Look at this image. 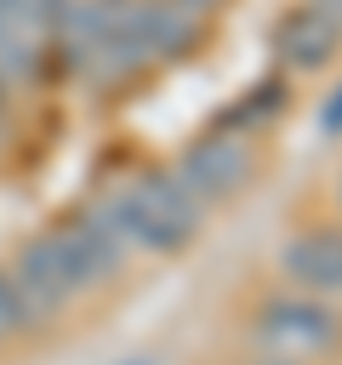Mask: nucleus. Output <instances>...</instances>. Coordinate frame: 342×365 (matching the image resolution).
Here are the masks:
<instances>
[{"mask_svg":"<svg viewBox=\"0 0 342 365\" xmlns=\"http://www.w3.org/2000/svg\"><path fill=\"white\" fill-rule=\"evenodd\" d=\"M182 11H211V6H222V0H177Z\"/></svg>","mask_w":342,"mask_h":365,"instance_id":"13","label":"nucleus"},{"mask_svg":"<svg viewBox=\"0 0 342 365\" xmlns=\"http://www.w3.org/2000/svg\"><path fill=\"white\" fill-rule=\"evenodd\" d=\"M319 131H325V137H342V86L319 103Z\"/></svg>","mask_w":342,"mask_h":365,"instance_id":"11","label":"nucleus"},{"mask_svg":"<svg viewBox=\"0 0 342 365\" xmlns=\"http://www.w3.org/2000/svg\"><path fill=\"white\" fill-rule=\"evenodd\" d=\"M256 365H302V359H291V354H274V359H256Z\"/></svg>","mask_w":342,"mask_h":365,"instance_id":"14","label":"nucleus"},{"mask_svg":"<svg viewBox=\"0 0 342 365\" xmlns=\"http://www.w3.org/2000/svg\"><path fill=\"white\" fill-rule=\"evenodd\" d=\"M0 63L11 74L34 68V23H28V0H0Z\"/></svg>","mask_w":342,"mask_h":365,"instance_id":"9","label":"nucleus"},{"mask_svg":"<svg viewBox=\"0 0 342 365\" xmlns=\"http://www.w3.org/2000/svg\"><path fill=\"white\" fill-rule=\"evenodd\" d=\"M103 222L131 240V245H148V251H182L200 228V200L177 182V177H142L131 182L125 194L108 200Z\"/></svg>","mask_w":342,"mask_h":365,"instance_id":"1","label":"nucleus"},{"mask_svg":"<svg viewBox=\"0 0 342 365\" xmlns=\"http://www.w3.org/2000/svg\"><path fill=\"white\" fill-rule=\"evenodd\" d=\"M188 40H194V11H182L177 0H137V46H142V57L182 51Z\"/></svg>","mask_w":342,"mask_h":365,"instance_id":"8","label":"nucleus"},{"mask_svg":"<svg viewBox=\"0 0 342 365\" xmlns=\"http://www.w3.org/2000/svg\"><path fill=\"white\" fill-rule=\"evenodd\" d=\"M51 240H57V257H63V274H68L74 291H91V285H103L108 274H120L125 240H120L103 217H86V222H74V228H57Z\"/></svg>","mask_w":342,"mask_h":365,"instance_id":"3","label":"nucleus"},{"mask_svg":"<svg viewBox=\"0 0 342 365\" xmlns=\"http://www.w3.org/2000/svg\"><path fill=\"white\" fill-rule=\"evenodd\" d=\"M0 103H6V97H0Z\"/></svg>","mask_w":342,"mask_h":365,"instance_id":"15","label":"nucleus"},{"mask_svg":"<svg viewBox=\"0 0 342 365\" xmlns=\"http://www.w3.org/2000/svg\"><path fill=\"white\" fill-rule=\"evenodd\" d=\"M274 46H279V57H285L291 68H325V63L336 57V46H342V23H336L331 6H296V11L279 23Z\"/></svg>","mask_w":342,"mask_h":365,"instance_id":"5","label":"nucleus"},{"mask_svg":"<svg viewBox=\"0 0 342 365\" xmlns=\"http://www.w3.org/2000/svg\"><path fill=\"white\" fill-rule=\"evenodd\" d=\"M256 336H262V342H274L279 354L302 359V354H314V348H331V342H336V314H331L325 302L274 297V302L262 308V319H256Z\"/></svg>","mask_w":342,"mask_h":365,"instance_id":"4","label":"nucleus"},{"mask_svg":"<svg viewBox=\"0 0 342 365\" xmlns=\"http://www.w3.org/2000/svg\"><path fill=\"white\" fill-rule=\"evenodd\" d=\"M120 365H165L160 354H131V359H120Z\"/></svg>","mask_w":342,"mask_h":365,"instance_id":"12","label":"nucleus"},{"mask_svg":"<svg viewBox=\"0 0 342 365\" xmlns=\"http://www.w3.org/2000/svg\"><path fill=\"white\" fill-rule=\"evenodd\" d=\"M279 268L302 285V291H342V234L336 228H308L296 240H285Z\"/></svg>","mask_w":342,"mask_h":365,"instance_id":"6","label":"nucleus"},{"mask_svg":"<svg viewBox=\"0 0 342 365\" xmlns=\"http://www.w3.org/2000/svg\"><path fill=\"white\" fill-rule=\"evenodd\" d=\"M245 171H251V148H245L239 137H228V131H211V137H200V143L182 154L177 182H182L194 200H222V194H234V188L245 182Z\"/></svg>","mask_w":342,"mask_h":365,"instance_id":"2","label":"nucleus"},{"mask_svg":"<svg viewBox=\"0 0 342 365\" xmlns=\"http://www.w3.org/2000/svg\"><path fill=\"white\" fill-rule=\"evenodd\" d=\"M28 319H34V308L23 302V291L11 285V274H0V342H6V336H17Z\"/></svg>","mask_w":342,"mask_h":365,"instance_id":"10","label":"nucleus"},{"mask_svg":"<svg viewBox=\"0 0 342 365\" xmlns=\"http://www.w3.org/2000/svg\"><path fill=\"white\" fill-rule=\"evenodd\" d=\"M11 285L23 291L28 308H57V302L74 297V285H68V274H63V257H57V240H51V234L34 240V245H23V257H17V268H11Z\"/></svg>","mask_w":342,"mask_h":365,"instance_id":"7","label":"nucleus"}]
</instances>
